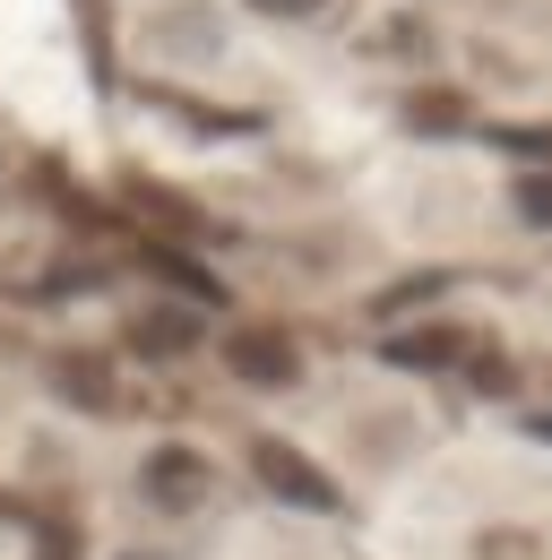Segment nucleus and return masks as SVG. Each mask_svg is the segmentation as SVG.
<instances>
[{
	"label": "nucleus",
	"instance_id": "obj_1",
	"mask_svg": "<svg viewBox=\"0 0 552 560\" xmlns=\"http://www.w3.org/2000/svg\"><path fill=\"white\" fill-rule=\"evenodd\" d=\"M138 500L156 517H199L207 500H216V457H207L199 440H156L138 457Z\"/></svg>",
	"mask_w": 552,
	"mask_h": 560
},
{
	"label": "nucleus",
	"instance_id": "obj_2",
	"mask_svg": "<svg viewBox=\"0 0 552 560\" xmlns=\"http://www.w3.org/2000/svg\"><path fill=\"white\" fill-rule=\"evenodd\" d=\"M138 52H147V61H182V70L225 61V9H216V0H173V9H147V18H138Z\"/></svg>",
	"mask_w": 552,
	"mask_h": 560
},
{
	"label": "nucleus",
	"instance_id": "obj_3",
	"mask_svg": "<svg viewBox=\"0 0 552 560\" xmlns=\"http://www.w3.org/2000/svg\"><path fill=\"white\" fill-rule=\"evenodd\" d=\"M242 466L260 475V491L268 500H285V509H311V517H337V483L294 448V440H276V431H260L251 448H242Z\"/></svg>",
	"mask_w": 552,
	"mask_h": 560
},
{
	"label": "nucleus",
	"instance_id": "obj_4",
	"mask_svg": "<svg viewBox=\"0 0 552 560\" xmlns=\"http://www.w3.org/2000/svg\"><path fill=\"white\" fill-rule=\"evenodd\" d=\"M225 371H233L242 388H294V380H302V346H294L285 328H233V337H225Z\"/></svg>",
	"mask_w": 552,
	"mask_h": 560
},
{
	"label": "nucleus",
	"instance_id": "obj_5",
	"mask_svg": "<svg viewBox=\"0 0 552 560\" xmlns=\"http://www.w3.org/2000/svg\"><path fill=\"white\" fill-rule=\"evenodd\" d=\"M199 337H207V319L191 302H147V311H130V353H147V362H182Z\"/></svg>",
	"mask_w": 552,
	"mask_h": 560
},
{
	"label": "nucleus",
	"instance_id": "obj_6",
	"mask_svg": "<svg viewBox=\"0 0 552 560\" xmlns=\"http://www.w3.org/2000/svg\"><path fill=\"white\" fill-rule=\"evenodd\" d=\"M53 388H61L78 415H113V397H122V380H113L104 353H61V362H53Z\"/></svg>",
	"mask_w": 552,
	"mask_h": 560
},
{
	"label": "nucleus",
	"instance_id": "obj_7",
	"mask_svg": "<svg viewBox=\"0 0 552 560\" xmlns=\"http://www.w3.org/2000/svg\"><path fill=\"white\" fill-rule=\"evenodd\" d=\"M406 130H414V139H449V130H467V95H458V86H414V95H406Z\"/></svg>",
	"mask_w": 552,
	"mask_h": 560
},
{
	"label": "nucleus",
	"instance_id": "obj_8",
	"mask_svg": "<svg viewBox=\"0 0 552 560\" xmlns=\"http://www.w3.org/2000/svg\"><path fill=\"white\" fill-rule=\"evenodd\" d=\"M389 362H458V328H406L389 337Z\"/></svg>",
	"mask_w": 552,
	"mask_h": 560
},
{
	"label": "nucleus",
	"instance_id": "obj_9",
	"mask_svg": "<svg viewBox=\"0 0 552 560\" xmlns=\"http://www.w3.org/2000/svg\"><path fill=\"white\" fill-rule=\"evenodd\" d=\"M475 560H536V535H527V526H483Z\"/></svg>",
	"mask_w": 552,
	"mask_h": 560
},
{
	"label": "nucleus",
	"instance_id": "obj_10",
	"mask_svg": "<svg viewBox=\"0 0 552 560\" xmlns=\"http://www.w3.org/2000/svg\"><path fill=\"white\" fill-rule=\"evenodd\" d=\"M509 208L527 215V224H552V173H518L509 182Z\"/></svg>",
	"mask_w": 552,
	"mask_h": 560
},
{
	"label": "nucleus",
	"instance_id": "obj_11",
	"mask_svg": "<svg viewBox=\"0 0 552 560\" xmlns=\"http://www.w3.org/2000/svg\"><path fill=\"white\" fill-rule=\"evenodd\" d=\"M242 9H251V18H320L329 0H242Z\"/></svg>",
	"mask_w": 552,
	"mask_h": 560
},
{
	"label": "nucleus",
	"instance_id": "obj_12",
	"mask_svg": "<svg viewBox=\"0 0 552 560\" xmlns=\"http://www.w3.org/2000/svg\"><path fill=\"white\" fill-rule=\"evenodd\" d=\"M113 560H173V552H147V544H130V552H113Z\"/></svg>",
	"mask_w": 552,
	"mask_h": 560
}]
</instances>
